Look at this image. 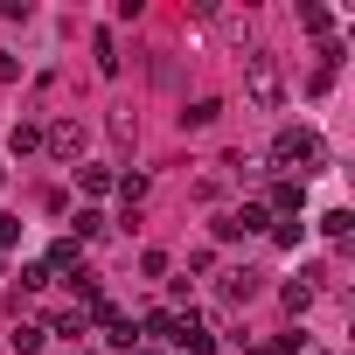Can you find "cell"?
Here are the masks:
<instances>
[{"label":"cell","instance_id":"6da1fadb","mask_svg":"<svg viewBox=\"0 0 355 355\" xmlns=\"http://www.w3.org/2000/svg\"><path fill=\"white\" fill-rule=\"evenodd\" d=\"M272 160H279V167H300V174H313V167H320V139H313L306 125H279V139H272Z\"/></svg>","mask_w":355,"mask_h":355},{"label":"cell","instance_id":"7a4b0ae2","mask_svg":"<svg viewBox=\"0 0 355 355\" xmlns=\"http://www.w3.org/2000/svg\"><path fill=\"white\" fill-rule=\"evenodd\" d=\"M244 84H251V105H265V112L286 98V77H279V63H272L265 49H258V56H244Z\"/></svg>","mask_w":355,"mask_h":355},{"label":"cell","instance_id":"3957f363","mask_svg":"<svg viewBox=\"0 0 355 355\" xmlns=\"http://www.w3.org/2000/svg\"><path fill=\"white\" fill-rule=\"evenodd\" d=\"M258 230H272L265 202H244V209H223V216H216V237H223V244H230V237H258Z\"/></svg>","mask_w":355,"mask_h":355},{"label":"cell","instance_id":"277c9868","mask_svg":"<svg viewBox=\"0 0 355 355\" xmlns=\"http://www.w3.org/2000/svg\"><path fill=\"white\" fill-rule=\"evenodd\" d=\"M42 146H49L56 160H77V153H84V125H77V119H63V125H49V132H42Z\"/></svg>","mask_w":355,"mask_h":355},{"label":"cell","instance_id":"5b68a950","mask_svg":"<svg viewBox=\"0 0 355 355\" xmlns=\"http://www.w3.org/2000/svg\"><path fill=\"white\" fill-rule=\"evenodd\" d=\"M251 293H258V272H251V265H244V272H223V306H244Z\"/></svg>","mask_w":355,"mask_h":355},{"label":"cell","instance_id":"8992f818","mask_svg":"<svg viewBox=\"0 0 355 355\" xmlns=\"http://www.w3.org/2000/svg\"><path fill=\"white\" fill-rule=\"evenodd\" d=\"M300 202H306V189H300V182H279L272 202H265V216H272V209H279V216H300Z\"/></svg>","mask_w":355,"mask_h":355},{"label":"cell","instance_id":"52a82bcc","mask_svg":"<svg viewBox=\"0 0 355 355\" xmlns=\"http://www.w3.org/2000/svg\"><path fill=\"white\" fill-rule=\"evenodd\" d=\"M77 189H84V196H112L119 174H112V167H77Z\"/></svg>","mask_w":355,"mask_h":355},{"label":"cell","instance_id":"ba28073f","mask_svg":"<svg viewBox=\"0 0 355 355\" xmlns=\"http://www.w3.org/2000/svg\"><path fill=\"white\" fill-rule=\"evenodd\" d=\"M216 119H223V105H216V98H196V105L182 112V125H216Z\"/></svg>","mask_w":355,"mask_h":355},{"label":"cell","instance_id":"9c48e42d","mask_svg":"<svg viewBox=\"0 0 355 355\" xmlns=\"http://www.w3.org/2000/svg\"><path fill=\"white\" fill-rule=\"evenodd\" d=\"M49 327H56V334H70V341H77V334H84V327H91V320H84V306H70V313H56V320H49Z\"/></svg>","mask_w":355,"mask_h":355},{"label":"cell","instance_id":"30bf717a","mask_svg":"<svg viewBox=\"0 0 355 355\" xmlns=\"http://www.w3.org/2000/svg\"><path fill=\"white\" fill-rule=\"evenodd\" d=\"M8 146H15V153H21V160H28V153H35V146H42V132H35V125H15V139H8Z\"/></svg>","mask_w":355,"mask_h":355},{"label":"cell","instance_id":"8fae6325","mask_svg":"<svg viewBox=\"0 0 355 355\" xmlns=\"http://www.w3.org/2000/svg\"><path fill=\"white\" fill-rule=\"evenodd\" d=\"M286 306H293V313H306V306H313V286H306V279H293V286H286Z\"/></svg>","mask_w":355,"mask_h":355},{"label":"cell","instance_id":"7c38bea8","mask_svg":"<svg viewBox=\"0 0 355 355\" xmlns=\"http://www.w3.org/2000/svg\"><path fill=\"white\" fill-rule=\"evenodd\" d=\"M42 334H49L42 320H35V327H15V348H21V355H35V348H42Z\"/></svg>","mask_w":355,"mask_h":355},{"label":"cell","instance_id":"4fadbf2b","mask_svg":"<svg viewBox=\"0 0 355 355\" xmlns=\"http://www.w3.org/2000/svg\"><path fill=\"white\" fill-rule=\"evenodd\" d=\"M119 196H125V209H132V202L146 196V174H119Z\"/></svg>","mask_w":355,"mask_h":355},{"label":"cell","instance_id":"5bb4252c","mask_svg":"<svg viewBox=\"0 0 355 355\" xmlns=\"http://www.w3.org/2000/svg\"><path fill=\"white\" fill-rule=\"evenodd\" d=\"M77 237H105V216L98 209H77Z\"/></svg>","mask_w":355,"mask_h":355},{"label":"cell","instance_id":"9a60e30c","mask_svg":"<svg viewBox=\"0 0 355 355\" xmlns=\"http://www.w3.org/2000/svg\"><path fill=\"white\" fill-rule=\"evenodd\" d=\"M21 244V216H0V251H15Z\"/></svg>","mask_w":355,"mask_h":355},{"label":"cell","instance_id":"2e32d148","mask_svg":"<svg viewBox=\"0 0 355 355\" xmlns=\"http://www.w3.org/2000/svg\"><path fill=\"white\" fill-rule=\"evenodd\" d=\"M15 77H21V63H15L8 49H0V84H15Z\"/></svg>","mask_w":355,"mask_h":355},{"label":"cell","instance_id":"e0dca14e","mask_svg":"<svg viewBox=\"0 0 355 355\" xmlns=\"http://www.w3.org/2000/svg\"><path fill=\"white\" fill-rule=\"evenodd\" d=\"M132 355H160V348H132Z\"/></svg>","mask_w":355,"mask_h":355},{"label":"cell","instance_id":"ac0fdd59","mask_svg":"<svg viewBox=\"0 0 355 355\" xmlns=\"http://www.w3.org/2000/svg\"><path fill=\"white\" fill-rule=\"evenodd\" d=\"M251 355H272V348H251Z\"/></svg>","mask_w":355,"mask_h":355},{"label":"cell","instance_id":"d6986e66","mask_svg":"<svg viewBox=\"0 0 355 355\" xmlns=\"http://www.w3.org/2000/svg\"><path fill=\"white\" fill-rule=\"evenodd\" d=\"M320 355H327V348H320Z\"/></svg>","mask_w":355,"mask_h":355}]
</instances>
